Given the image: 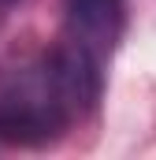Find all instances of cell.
Segmentation results:
<instances>
[{
    "label": "cell",
    "instance_id": "1",
    "mask_svg": "<svg viewBox=\"0 0 156 160\" xmlns=\"http://www.w3.org/2000/svg\"><path fill=\"white\" fill-rule=\"evenodd\" d=\"M104 89V67L71 45L0 63V142L48 145L82 119Z\"/></svg>",
    "mask_w": 156,
    "mask_h": 160
},
{
    "label": "cell",
    "instance_id": "2",
    "mask_svg": "<svg viewBox=\"0 0 156 160\" xmlns=\"http://www.w3.org/2000/svg\"><path fill=\"white\" fill-rule=\"evenodd\" d=\"M126 26V0H63V45L108 67Z\"/></svg>",
    "mask_w": 156,
    "mask_h": 160
},
{
    "label": "cell",
    "instance_id": "3",
    "mask_svg": "<svg viewBox=\"0 0 156 160\" xmlns=\"http://www.w3.org/2000/svg\"><path fill=\"white\" fill-rule=\"evenodd\" d=\"M11 4H15V0H0V11H4V8H11Z\"/></svg>",
    "mask_w": 156,
    "mask_h": 160
}]
</instances>
